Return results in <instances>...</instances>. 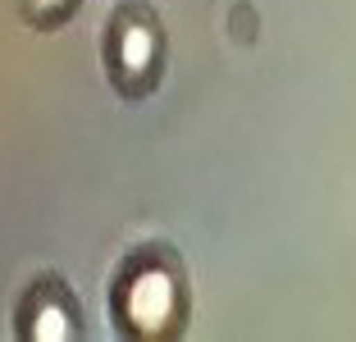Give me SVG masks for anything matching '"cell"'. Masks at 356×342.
<instances>
[{
    "instance_id": "cell-1",
    "label": "cell",
    "mask_w": 356,
    "mask_h": 342,
    "mask_svg": "<svg viewBox=\"0 0 356 342\" xmlns=\"http://www.w3.org/2000/svg\"><path fill=\"white\" fill-rule=\"evenodd\" d=\"M188 270L169 247H137L110 279V320L133 342H169L188 329Z\"/></svg>"
},
{
    "instance_id": "cell-2",
    "label": "cell",
    "mask_w": 356,
    "mask_h": 342,
    "mask_svg": "<svg viewBox=\"0 0 356 342\" xmlns=\"http://www.w3.org/2000/svg\"><path fill=\"white\" fill-rule=\"evenodd\" d=\"M105 78L124 101H142L165 78V28L151 5H124L105 23Z\"/></svg>"
},
{
    "instance_id": "cell-3",
    "label": "cell",
    "mask_w": 356,
    "mask_h": 342,
    "mask_svg": "<svg viewBox=\"0 0 356 342\" xmlns=\"http://www.w3.org/2000/svg\"><path fill=\"white\" fill-rule=\"evenodd\" d=\"M14 333L19 342H78L83 338V311H78L69 283L46 274L23 292L14 311Z\"/></svg>"
},
{
    "instance_id": "cell-4",
    "label": "cell",
    "mask_w": 356,
    "mask_h": 342,
    "mask_svg": "<svg viewBox=\"0 0 356 342\" xmlns=\"http://www.w3.org/2000/svg\"><path fill=\"white\" fill-rule=\"evenodd\" d=\"M78 10H83V0H19L23 23H32V28H42V32L64 28Z\"/></svg>"
}]
</instances>
